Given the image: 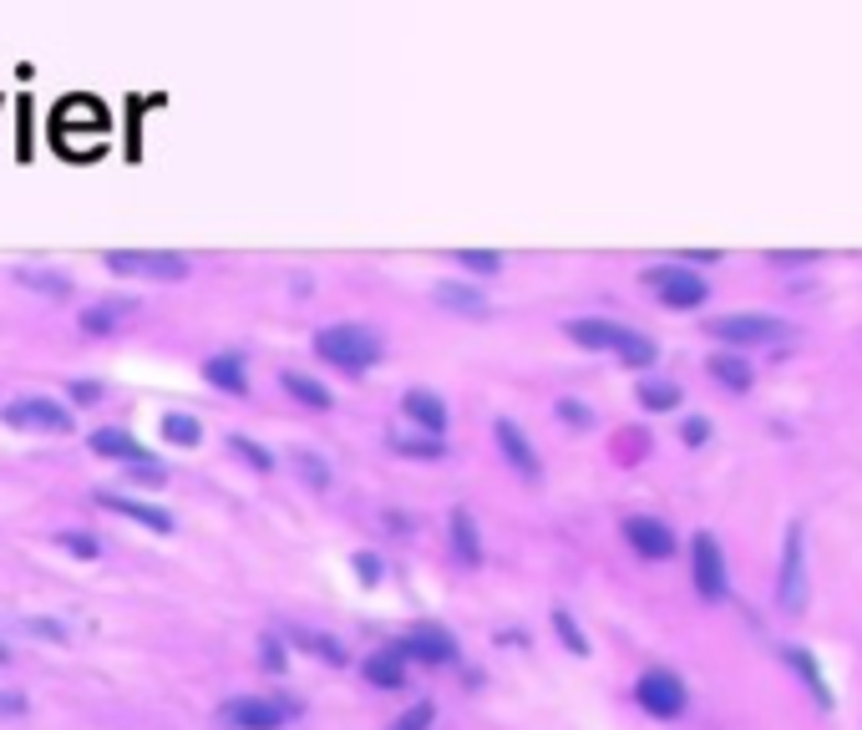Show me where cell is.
Here are the masks:
<instances>
[{"instance_id": "cell-36", "label": "cell", "mask_w": 862, "mask_h": 730, "mask_svg": "<svg viewBox=\"0 0 862 730\" xmlns=\"http://www.w3.org/2000/svg\"><path fill=\"white\" fill-rule=\"evenodd\" d=\"M168 478L163 467H153V462H137V467H127V482H143V487H158V482Z\"/></svg>"}, {"instance_id": "cell-12", "label": "cell", "mask_w": 862, "mask_h": 730, "mask_svg": "<svg viewBox=\"0 0 862 730\" xmlns=\"http://www.w3.org/2000/svg\"><path fill=\"white\" fill-rule=\"evenodd\" d=\"M97 457H107V462H122V467H137L147 462L143 441L133 437V431H122V426H102V431H92V441H87Z\"/></svg>"}, {"instance_id": "cell-17", "label": "cell", "mask_w": 862, "mask_h": 730, "mask_svg": "<svg viewBox=\"0 0 862 730\" xmlns=\"http://www.w3.org/2000/svg\"><path fill=\"white\" fill-rule=\"evenodd\" d=\"M451 548H457V558H462L467 569H478V563H482V538H478V523H472L467 507L451 513Z\"/></svg>"}, {"instance_id": "cell-42", "label": "cell", "mask_w": 862, "mask_h": 730, "mask_svg": "<svg viewBox=\"0 0 862 730\" xmlns=\"http://www.w3.org/2000/svg\"><path fill=\"white\" fill-rule=\"evenodd\" d=\"M705 437H710V426H705L701 416H690V422H685V441H690V447H701Z\"/></svg>"}, {"instance_id": "cell-5", "label": "cell", "mask_w": 862, "mask_h": 730, "mask_svg": "<svg viewBox=\"0 0 862 730\" xmlns=\"http://www.w3.org/2000/svg\"><path fill=\"white\" fill-rule=\"evenodd\" d=\"M391 650H396L401 660H416V664H451L457 660V639L441 625H412Z\"/></svg>"}, {"instance_id": "cell-30", "label": "cell", "mask_w": 862, "mask_h": 730, "mask_svg": "<svg viewBox=\"0 0 862 730\" xmlns=\"http://www.w3.org/2000/svg\"><path fill=\"white\" fill-rule=\"evenodd\" d=\"M432 720H437L432 700H416L406 716H396V726H391V730H432Z\"/></svg>"}, {"instance_id": "cell-35", "label": "cell", "mask_w": 862, "mask_h": 730, "mask_svg": "<svg viewBox=\"0 0 862 730\" xmlns=\"http://www.w3.org/2000/svg\"><path fill=\"white\" fill-rule=\"evenodd\" d=\"M294 639H305L310 654H320V660H331V664H345V650L335 644V639H315V634H294Z\"/></svg>"}, {"instance_id": "cell-21", "label": "cell", "mask_w": 862, "mask_h": 730, "mask_svg": "<svg viewBox=\"0 0 862 730\" xmlns=\"http://www.w3.org/2000/svg\"><path fill=\"white\" fill-rule=\"evenodd\" d=\"M705 366H710V375H716L720 385H730V391H751V381H757V371H751L741 356H710Z\"/></svg>"}, {"instance_id": "cell-22", "label": "cell", "mask_w": 862, "mask_h": 730, "mask_svg": "<svg viewBox=\"0 0 862 730\" xmlns=\"http://www.w3.org/2000/svg\"><path fill=\"white\" fill-rule=\"evenodd\" d=\"M639 406H650V412H675L680 385L675 381H639Z\"/></svg>"}, {"instance_id": "cell-41", "label": "cell", "mask_w": 862, "mask_h": 730, "mask_svg": "<svg viewBox=\"0 0 862 730\" xmlns=\"http://www.w3.org/2000/svg\"><path fill=\"white\" fill-rule=\"evenodd\" d=\"M26 629L31 634H46V639H67V629L52 625V619H26Z\"/></svg>"}, {"instance_id": "cell-9", "label": "cell", "mask_w": 862, "mask_h": 730, "mask_svg": "<svg viewBox=\"0 0 862 730\" xmlns=\"http://www.w3.org/2000/svg\"><path fill=\"white\" fill-rule=\"evenodd\" d=\"M776 598H782V609H786V614H796L802 604H807V573H802V523H792V528H786Z\"/></svg>"}, {"instance_id": "cell-39", "label": "cell", "mask_w": 862, "mask_h": 730, "mask_svg": "<svg viewBox=\"0 0 862 730\" xmlns=\"http://www.w3.org/2000/svg\"><path fill=\"white\" fill-rule=\"evenodd\" d=\"M26 710V695L21 690H0V716H21Z\"/></svg>"}, {"instance_id": "cell-26", "label": "cell", "mask_w": 862, "mask_h": 730, "mask_svg": "<svg viewBox=\"0 0 862 730\" xmlns=\"http://www.w3.org/2000/svg\"><path fill=\"white\" fill-rule=\"evenodd\" d=\"M451 259L462 269H472V274H497L503 269V254H492V249H457Z\"/></svg>"}, {"instance_id": "cell-13", "label": "cell", "mask_w": 862, "mask_h": 730, "mask_svg": "<svg viewBox=\"0 0 862 730\" xmlns=\"http://www.w3.org/2000/svg\"><path fill=\"white\" fill-rule=\"evenodd\" d=\"M563 330H569L573 346H584V350H614V356H619L624 335H629L624 325H614V319H569Z\"/></svg>"}, {"instance_id": "cell-11", "label": "cell", "mask_w": 862, "mask_h": 730, "mask_svg": "<svg viewBox=\"0 0 862 730\" xmlns=\"http://www.w3.org/2000/svg\"><path fill=\"white\" fill-rule=\"evenodd\" d=\"M624 538H629V548H635L639 558H650V563L675 558V528H664L660 518H629L624 523Z\"/></svg>"}, {"instance_id": "cell-23", "label": "cell", "mask_w": 862, "mask_h": 730, "mask_svg": "<svg viewBox=\"0 0 862 730\" xmlns=\"http://www.w3.org/2000/svg\"><path fill=\"white\" fill-rule=\"evenodd\" d=\"M437 300L447 310H462V315H488V300H482L478 290H467V284H441Z\"/></svg>"}, {"instance_id": "cell-2", "label": "cell", "mask_w": 862, "mask_h": 730, "mask_svg": "<svg viewBox=\"0 0 862 730\" xmlns=\"http://www.w3.org/2000/svg\"><path fill=\"white\" fill-rule=\"evenodd\" d=\"M219 720L228 730H279L290 720V705L279 695H234V700L219 705Z\"/></svg>"}, {"instance_id": "cell-25", "label": "cell", "mask_w": 862, "mask_h": 730, "mask_svg": "<svg viewBox=\"0 0 862 730\" xmlns=\"http://www.w3.org/2000/svg\"><path fill=\"white\" fill-rule=\"evenodd\" d=\"M786 660H792L796 670H802V680L811 685L817 705H832V695H827V685H822V675H817V664H811V654H807V650H796V644H792V650H786Z\"/></svg>"}, {"instance_id": "cell-19", "label": "cell", "mask_w": 862, "mask_h": 730, "mask_svg": "<svg viewBox=\"0 0 862 730\" xmlns=\"http://www.w3.org/2000/svg\"><path fill=\"white\" fill-rule=\"evenodd\" d=\"M366 680L381 685V690H401V685H406V660H401L396 650H376L371 660H366Z\"/></svg>"}, {"instance_id": "cell-33", "label": "cell", "mask_w": 862, "mask_h": 730, "mask_svg": "<svg viewBox=\"0 0 862 730\" xmlns=\"http://www.w3.org/2000/svg\"><path fill=\"white\" fill-rule=\"evenodd\" d=\"M228 447H234V452H239L244 462H254V467H259V472H269V467H275V457H269L265 447H259V441H249V437H234V441H228Z\"/></svg>"}, {"instance_id": "cell-29", "label": "cell", "mask_w": 862, "mask_h": 730, "mask_svg": "<svg viewBox=\"0 0 862 730\" xmlns=\"http://www.w3.org/2000/svg\"><path fill=\"white\" fill-rule=\"evenodd\" d=\"M553 629H558V639H563L573 654H589V639H584V629L569 619V609H553Z\"/></svg>"}, {"instance_id": "cell-43", "label": "cell", "mask_w": 862, "mask_h": 730, "mask_svg": "<svg viewBox=\"0 0 862 730\" xmlns=\"http://www.w3.org/2000/svg\"><path fill=\"white\" fill-rule=\"evenodd\" d=\"M71 396H77V401H97V396H102V385H97V381H77V385H71Z\"/></svg>"}, {"instance_id": "cell-32", "label": "cell", "mask_w": 862, "mask_h": 730, "mask_svg": "<svg viewBox=\"0 0 862 730\" xmlns=\"http://www.w3.org/2000/svg\"><path fill=\"white\" fill-rule=\"evenodd\" d=\"M122 315V305H102V310H87V315H81V330L87 335H107L112 330V319Z\"/></svg>"}, {"instance_id": "cell-20", "label": "cell", "mask_w": 862, "mask_h": 730, "mask_svg": "<svg viewBox=\"0 0 862 730\" xmlns=\"http://www.w3.org/2000/svg\"><path fill=\"white\" fill-rule=\"evenodd\" d=\"M203 375H209L219 391H228V396H244V391H249V375H244L239 356H213L209 366H203Z\"/></svg>"}, {"instance_id": "cell-3", "label": "cell", "mask_w": 862, "mask_h": 730, "mask_svg": "<svg viewBox=\"0 0 862 730\" xmlns=\"http://www.w3.org/2000/svg\"><path fill=\"white\" fill-rule=\"evenodd\" d=\"M107 269L127 279H188V259L168 249H112Z\"/></svg>"}, {"instance_id": "cell-45", "label": "cell", "mask_w": 862, "mask_h": 730, "mask_svg": "<svg viewBox=\"0 0 862 730\" xmlns=\"http://www.w3.org/2000/svg\"><path fill=\"white\" fill-rule=\"evenodd\" d=\"M0 664H5V650H0Z\"/></svg>"}, {"instance_id": "cell-6", "label": "cell", "mask_w": 862, "mask_h": 730, "mask_svg": "<svg viewBox=\"0 0 862 730\" xmlns=\"http://www.w3.org/2000/svg\"><path fill=\"white\" fill-rule=\"evenodd\" d=\"M5 422L21 426V431H52V437H67L71 431V412L56 406L52 396H21L5 406Z\"/></svg>"}, {"instance_id": "cell-8", "label": "cell", "mask_w": 862, "mask_h": 730, "mask_svg": "<svg viewBox=\"0 0 862 730\" xmlns=\"http://www.w3.org/2000/svg\"><path fill=\"white\" fill-rule=\"evenodd\" d=\"M690 563H695V594L705 604H720L726 598V558H720V543L710 532H701L695 543H690Z\"/></svg>"}, {"instance_id": "cell-40", "label": "cell", "mask_w": 862, "mask_h": 730, "mask_svg": "<svg viewBox=\"0 0 862 730\" xmlns=\"http://www.w3.org/2000/svg\"><path fill=\"white\" fill-rule=\"evenodd\" d=\"M31 284H36V290H52V294H67V279L61 274H26Z\"/></svg>"}, {"instance_id": "cell-10", "label": "cell", "mask_w": 862, "mask_h": 730, "mask_svg": "<svg viewBox=\"0 0 862 730\" xmlns=\"http://www.w3.org/2000/svg\"><path fill=\"white\" fill-rule=\"evenodd\" d=\"M710 335L726 340V346H766V340L782 335V319H771V315H720V319H710Z\"/></svg>"}, {"instance_id": "cell-14", "label": "cell", "mask_w": 862, "mask_h": 730, "mask_svg": "<svg viewBox=\"0 0 862 730\" xmlns=\"http://www.w3.org/2000/svg\"><path fill=\"white\" fill-rule=\"evenodd\" d=\"M401 412L412 416L426 437H441V431H447V416H451L437 391H406V396H401Z\"/></svg>"}, {"instance_id": "cell-4", "label": "cell", "mask_w": 862, "mask_h": 730, "mask_svg": "<svg viewBox=\"0 0 862 730\" xmlns=\"http://www.w3.org/2000/svg\"><path fill=\"white\" fill-rule=\"evenodd\" d=\"M645 284H650L654 294H660L670 310H695L705 305V294H710V284H705L701 274H690V269H675V265H654L645 269Z\"/></svg>"}, {"instance_id": "cell-38", "label": "cell", "mask_w": 862, "mask_h": 730, "mask_svg": "<svg viewBox=\"0 0 862 730\" xmlns=\"http://www.w3.org/2000/svg\"><path fill=\"white\" fill-rule=\"evenodd\" d=\"M558 416H563V422H573V426H589V422H594V416L584 412V401H558Z\"/></svg>"}, {"instance_id": "cell-16", "label": "cell", "mask_w": 862, "mask_h": 730, "mask_svg": "<svg viewBox=\"0 0 862 730\" xmlns=\"http://www.w3.org/2000/svg\"><path fill=\"white\" fill-rule=\"evenodd\" d=\"M492 437H497V447H503V457L517 467V472H523V478H538V472H544V462H538V452H533V447H528V437H523V431H517L513 422H497V426H492Z\"/></svg>"}, {"instance_id": "cell-15", "label": "cell", "mask_w": 862, "mask_h": 730, "mask_svg": "<svg viewBox=\"0 0 862 730\" xmlns=\"http://www.w3.org/2000/svg\"><path fill=\"white\" fill-rule=\"evenodd\" d=\"M97 507H107V513H122V518L143 523V528H153V532H168L172 528V518L163 513V507L137 503V497H117V492H97Z\"/></svg>"}, {"instance_id": "cell-37", "label": "cell", "mask_w": 862, "mask_h": 730, "mask_svg": "<svg viewBox=\"0 0 862 730\" xmlns=\"http://www.w3.org/2000/svg\"><path fill=\"white\" fill-rule=\"evenodd\" d=\"M356 573H360V584H376V579H381V558H376V553H356Z\"/></svg>"}, {"instance_id": "cell-27", "label": "cell", "mask_w": 862, "mask_h": 730, "mask_svg": "<svg viewBox=\"0 0 862 730\" xmlns=\"http://www.w3.org/2000/svg\"><path fill=\"white\" fill-rule=\"evenodd\" d=\"M619 360L624 366H639V371H645V366H654V340H645V335H624V346H619Z\"/></svg>"}, {"instance_id": "cell-34", "label": "cell", "mask_w": 862, "mask_h": 730, "mask_svg": "<svg viewBox=\"0 0 862 730\" xmlns=\"http://www.w3.org/2000/svg\"><path fill=\"white\" fill-rule=\"evenodd\" d=\"M294 462H300V472L310 478V487H331V467L320 462V457H310V452H294Z\"/></svg>"}, {"instance_id": "cell-44", "label": "cell", "mask_w": 862, "mask_h": 730, "mask_svg": "<svg viewBox=\"0 0 862 730\" xmlns=\"http://www.w3.org/2000/svg\"><path fill=\"white\" fill-rule=\"evenodd\" d=\"M265 664H269V670H279V664H284V654H279L275 639H265Z\"/></svg>"}, {"instance_id": "cell-28", "label": "cell", "mask_w": 862, "mask_h": 730, "mask_svg": "<svg viewBox=\"0 0 862 730\" xmlns=\"http://www.w3.org/2000/svg\"><path fill=\"white\" fill-rule=\"evenodd\" d=\"M396 452L401 457H422V462H437V457H447V447H441V437H401Z\"/></svg>"}, {"instance_id": "cell-31", "label": "cell", "mask_w": 862, "mask_h": 730, "mask_svg": "<svg viewBox=\"0 0 862 730\" xmlns=\"http://www.w3.org/2000/svg\"><path fill=\"white\" fill-rule=\"evenodd\" d=\"M56 543L67 548V553H77V558H97V553H102V543H97L92 532H56Z\"/></svg>"}, {"instance_id": "cell-1", "label": "cell", "mask_w": 862, "mask_h": 730, "mask_svg": "<svg viewBox=\"0 0 862 730\" xmlns=\"http://www.w3.org/2000/svg\"><path fill=\"white\" fill-rule=\"evenodd\" d=\"M315 356L340 366V371H350V375H360L381 360V335L366 330V325H331V330L315 335Z\"/></svg>"}, {"instance_id": "cell-7", "label": "cell", "mask_w": 862, "mask_h": 730, "mask_svg": "<svg viewBox=\"0 0 862 730\" xmlns=\"http://www.w3.org/2000/svg\"><path fill=\"white\" fill-rule=\"evenodd\" d=\"M635 700L645 705L654 720H675L680 710H685V685H680V675H670V670H645L635 685Z\"/></svg>"}, {"instance_id": "cell-18", "label": "cell", "mask_w": 862, "mask_h": 730, "mask_svg": "<svg viewBox=\"0 0 862 730\" xmlns=\"http://www.w3.org/2000/svg\"><path fill=\"white\" fill-rule=\"evenodd\" d=\"M279 385H284L290 401H300L305 412H331V406H335L331 391H325L320 381H310V375H300V371H284V375H279Z\"/></svg>"}, {"instance_id": "cell-24", "label": "cell", "mask_w": 862, "mask_h": 730, "mask_svg": "<svg viewBox=\"0 0 862 730\" xmlns=\"http://www.w3.org/2000/svg\"><path fill=\"white\" fill-rule=\"evenodd\" d=\"M163 437L172 441V447H199V422L193 416H183V412H172V416H163Z\"/></svg>"}]
</instances>
